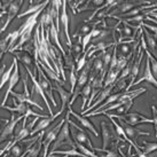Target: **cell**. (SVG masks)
<instances>
[{
	"mask_svg": "<svg viewBox=\"0 0 157 157\" xmlns=\"http://www.w3.org/2000/svg\"><path fill=\"white\" fill-rule=\"evenodd\" d=\"M142 144H144V153L146 154V155L153 154L157 150V142H148V141H144Z\"/></svg>",
	"mask_w": 157,
	"mask_h": 157,
	"instance_id": "f546056e",
	"label": "cell"
},
{
	"mask_svg": "<svg viewBox=\"0 0 157 157\" xmlns=\"http://www.w3.org/2000/svg\"><path fill=\"white\" fill-rule=\"evenodd\" d=\"M105 1H101V0H93V1H92V4L95 5L96 8H98V6H99V5H101V6H102V5H105ZM99 7H100V6H99Z\"/></svg>",
	"mask_w": 157,
	"mask_h": 157,
	"instance_id": "8d00e7d4",
	"label": "cell"
},
{
	"mask_svg": "<svg viewBox=\"0 0 157 157\" xmlns=\"http://www.w3.org/2000/svg\"><path fill=\"white\" fill-rule=\"evenodd\" d=\"M67 113H69L71 116H74V117L78 121L79 124H80L84 128H86V130H88V131H91L93 134L95 135L96 138H99V136H100V133L96 131L95 126L93 125V123H92L87 117H85V116L80 115V113H75L74 110H72V107H68V111H67Z\"/></svg>",
	"mask_w": 157,
	"mask_h": 157,
	"instance_id": "8fae6325",
	"label": "cell"
},
{
	"mask_svg": "<svg viewBox=\"0 0 157 157\" xmlns=\"http://www.w3.org/2000/svg\"><path fill=\"white\" fill-rule=\"evenodd\" d=\"M71 134H74V138H75V142H79V144H87L90 146V148L92 150H94V147H93V144L91 142V139H90V136L87 135V133L84 131H78L75 132V127L72 126L71 127Z\"/></svg>",
	"mask_w": 157,
	"mask_h": 157,
	"instance_id": "7402d4cb",
	"label": "cell"
},
{
	"mask_svg": "<svg viewBox=\"0 0 157 157\" xmlns=\"http://www.w3.org/2000/svg\"><path fill=\"white\" fill-rule=\"evenodd\" d=\"M10 95L13 96L18 103H26V105H33V107H36L37 109L44 110V107H41V105H40L39 103L31 96V94H26V93H16V92L13 91Z\"/></svg>",
	"mask_w": 157,
	"mask_h": 157,
	"instance_id": "2e32d148",
	"label": "cell"
},
{
	"mask_svg": "<svg viewBox=\"0 0 157 157\" xmlns=\"http://www.w3.org/2000/svg\"><path fill=\"white\" fill-rule=\"evenodd\" d=\"M87 57H88L87 52H85L83 55L80 56V59H79L78 61L75 62V63H76V71H77V74L82 72L84 68L86 67V64H87Z\"/></svg>",
	"mask_w": 157,
	"mask_h": 157,
	"instance_id": "f1b7e54d",
	"label": "cell"
},
{
	"mask_svg": "<svg viewBox=\"0 0 157 157\" xmlns=\"http://www.w3.org/2000/svg\"><path fill=\"white\" fill-rule=\"evenodd\" d=\"M54 154H60L62 156H68V157H88L86 155H84L82 154L80 151H78L77 149H70V150H56V151H54V153L49 154V156H52Z\"/></svg>",
	"mask_w": 157,
	"mask_h": 157,
	"instance_id": "83f0119b",
	"label": "cell"
},
{
	"mask_svg": "<svg viewBox=\"0 0 157 157\" xmlns=\"http://www.w3.org/2000/svg\"><path fill=\"white\" fill-rule=\"evenodd\" d=\"M52 85L53 87H54V90L59 93V95H60V99H61L62 101V105H61V111H63L64 110V108H66L67 105H69L70 102V96L72 98V95H71V93L68 91H66L64 88L62 87L61 85H60V83H56V82H52Z\"/></svg>",
	"mask_w": 157,
	"mask_h": 157,
	"instance_id": "ffe728a7",
	"label": "cell"
},
{
	"mask_svg": "<svg viewBox=\"0 0 157 157\" xmlns=\"http://www.w3.org/2000/svg\"><path fill=\"white\" fill-rule=\"evenodd\" d=\"M24 119V116L23 115H17V116H15V113H12V117H10V121H6V126L2 128V131H1V136H0V140H1V142H4L5 140L7 139V138H14V131H15V128L17 126V124L21 121Z\"/></svg>",
	"mask_w": 157,
	"mask_h": 157,
	"instance_id": "52a82bcc",
	"label": "cell"
},
{
	"mask_svg": "<svg viewBox=\"0 0 157 157\" xmlns=\"http://www.w3.org/2000/svg\"><path fill=\"white\" fill-rule=\"evenodd\" d=\"M9 153L12 154V156L13 157H21L24 154V151H23V147H22V144H15L13 148L9 150Z\"/></svg>",
	"mask_w": 157,
	"mask_h": 157,
	"instance_id": "1f68e13d",
	"label": "cell"
},
{
	"mask_svg": "<svg viewBox=\"0 0 157 157\" xmlns=\"http://www.w3.org/2000/svg\"><path fill=\"white\" fill-rule=\"evenodd\" d=\"M156 39H157V37H156Z\"/></svg>",
	"mask_w": 157,
	"mask_h": 157,
	"instance_id": "f35d334b",
	"label": "cell"
},
{
	"mask_svg": "<svg viewBox=\"0 0 157 157\" xmlns=\"http://www.w3.org/2000/svg\"><path fill=\"white\" fill-rule=\"evenodd\" d=\"M13 54V56H15L17 59L18 61L22 62L23 66L28 67V68H31L32 64H35V60H32V57H31V54L29 52H26V51H17V52H14L12 53Z\"/></svg>",
	"mask_w": 157,
	"mask_h": 157,
	"instance_id": "603a6c76",
	"label": "cell"
},
{
	"mask_svg": "<svg viewBox=\"0 0 157 157\" xmlns=\"http://www.w3.org/2000/svg\"><path fill=\"white\" fill-rule=\"evenodd\" d=\"M33 62H35V66H36V68H37V72H38V77H37L38 83H39L40 86L43 87L45 94H46V96L48 98V100L52 101L53 105L56 107L57 103H56V101H55V99H54V95H53V90H54V87H53V85H52V82L46 77V75H45V72L43 71L41 67H40L39 62L38 61H33Z\"/></svg>",
	"mask_w": 157,
	"mask_h": 157,
	"instance_id": "277c9868",
	"label": "cell"
},
{
	"mask_svg": "<svg viewBox=\"0 0 157 157\" xmlns=\"http://www.w3.org/2000/svg\"><path fill=\"white\" fill-rule=\"evenodd\" d=\"M66 118L62 119L61 122L56 124L55 126L51 128L49 131H46V134L44 135L43 138V146H44V154H43V157H48V149H49V146L55 142V140L57 139V135L60 133V131L62 130L63 125L66 124Z\"/></svg>",
	"mask_w": 157,
	"mask_h": 157,
	"instance_id": "8992f818",
	"label": "cell"
},
{
	"mask_svg": "<svg viewBox=\"0 0 157 157\" xmlns=\"http://www.w3.org/2000/svg\"><path fill=\"white\" fill-rule=\"evenodd\" d=\"M141 26L142 28H144V29H148V30H150V31H153L154 33L156 35V37H157V25H154V24H147V23H141Z\"/></svg>",
	"mask_w": 157,
	"mask_h": 157,
	"instance_id": "e575fe53",
	"label": "cell"
},
{
	"mask_svg": "<svg viewBox=\"0 0 157 157\" xmlns=\"http://www.w3.org/2000/svg\"><path fill=\"white\" fill-rule=\"evenodd\" d=\"M151 113H153V124L155 126V132H156V138H157V105H151Z\"/></svg>",
	"mask_w": 157,
	"mask_h": 157,
	"instance_id": "836d02e7",
	"label": "cell"
},
{
	"mask_svg": "<svg viewBox=\"0 0 157 157\" xmlns=\"http://www.w3.org/2000/svg\"><path fill=\"white\" fill-rule=\"evenodd\" d=\"M30 6H28L26 10H23L22 13H20V15L17 16V18H22L26 15H32L36 14L37 12H39L40 9H44L47 5L51 4V1H44V2H40V1H28Z\"/></svg>",
	"mask_w": 157,
	"mask_h": 157,
	"instance_id": "ac0fdd59",
	"label": "cell"
},
{
	"mask_svg": "<svg viewBox=\"0 0 157 157\" xmlns=\"http://www.w3.org/2000/svg\"><path fill=\"white\" fill-rule=\"evenodd\" d=\"M132 146H128L127 147V153H126V157H133V154H132Z\"/></svg>",
	"mask_w": 157,
	"mask_h": 157,
	"instance_id": "74e56055",
	"label": "cell"
},
{
	"mask_svg": "<svg viewBox=\"0 0 157 157\" xmlns=\"http://www.w3.org/2000/svg\"><path fill=\"white\" fill-rule=\"evenodd\" d=\"M23 4H24V1H22V0H18V1H12V4H10L8 10H7V14H6V16H7L6 22H5L4 25L1 26V30H0L1 32H4V31L8 28V25L10 24V22L13 21L14 18L20 15L18 12H20V9H21V7H22Z\"/></svg>",
	"mask_w": 157,
	"mask_h": 157,
	"instance_id": "30bf717a",
	"label": "cell"
},
{
	"mask_svg": "<svg viewBox=\"0 0 157 157\" xmlns=\"http://www.w3.org/2000/svg\"><path fill=\"white\" fill-rule=\"evenodd\" d=\"M77 80H78V77H77V71H76V63L72 62V64L70 66V93L71 95L74 94Z\"/></svg>",
	"mask_w": 157,
	"mask_h": 157,
	"instance_id": "4316f807",
	"label": "cell"
},
{
	"mask_svg": "<svg viewBox=\"0 0 157 157\" xmlns=\"http://www.w3.org/2000/svg\"><path fill=\"white\" fill-rule=\"evenodd\" d=\"M105 116L108 118H116V119H122L123 122H125L128 125H139V124H149V123H153V119L147 118L144 115L140 113H128L125 116H119V115H111L109 113H105Z\"/></svg>",
	"mask_w": 157,
	"mask_h": 157,
	"instance_id": "3957f363",
	"label": "cell"
},
{
	"mask_svg": "<svg viewBox=\"0 0 157 157\" xmlns=\"http://www.w3.org/2000/svg\"><path fill=\"white\" fill-rule=\"evenodd\" d=\"M135 151H136V156L138 157H147V155H146L140 148H136L135 149Z\"/></svg>",
	"mask_w": 157,
	"mask_h": 157,
	"instance_id": "d590c367",
	"label": "cell"
},
{
	"mask_svg": "<svg viewBox=\"0 0 157 157\" xmlns=\"http://www.w3.org/2000/svg\"><path fill=\"white\" fill-rule=\"evenodd\" d=\"M124 141V139L117 140L113 144V146L109 149H102V148H94L95 151L98 153H105L102 157H123L121 151H119V142Z\"/></svg>",
	"mask_w": 157,
	"mask_h": 157,
	"instance_id": "d6986e66",
	"label": "cell"
},
{
	"mask_svg": "<svg viewBox=\"0 0 157 157\" xmlns=\"http://www.w3.org/2000/svg\"><path fill=\"white\" fill-rule=\"evenodd\" d=\"M18 60L16 59L15 56H13V62H12V64L9 66V68L6 71H5L4 74L1 75V80H0V88H2L5 86V84L7 83V82H9V79H10V77H12V75H13L14 72V69H15V66H16V62H17Z\"/></svg>",
	"mask_w": 157,
	"mask_h": 157,
	"instance_id": "484cf974",
	"label": "cell"
},
{
	"mask_svg": "<svg viewBox=\"0 0 157 157\" xmlns=\"http://www.w3.org/2000/svg\"><path fill=\"white\" fill-rule=\"evenodd\" d=\"M101 130H102V149H109L113 144L117 140H121L122 138L117 134V132L115 130L113 124H108L105 122H101Z\"/></svg>",
	"mask_w": 157,
	"mask_h": 157,
	"instance_id": "7a4b0ae2",
	"label": "cell"
},
{
	"mask_svg": "<svg viewBox=\"0 0 157 157\" xmlns=\"http://www.w3.org/2000/svg\"><path fill=\"white\" fill-rule=\"evenodd\" d=\"M13 103H14L13 107H10V105H5V107H2V109L9 110L12 113H17V115L25 116L29 108H30L29 105H26V103H18L14 98H13Z\"/></svg>",
	"mask_w": 157,
	"mask_h": 157,
	"instance_id": "44dd1931",
	"label": "cell"
},
{
	"mask_svg": "<svg viewBox=\"0 0 157 157\" xmlns=\"http://www.w3.org/2000/svg\"><path fill=\"white\" fill-rule=\"evenodd\" d=\"M147 54V57L149 59V61H150V66H151V71H153L154 76H155V78L157 79V60L155 57L153 56V54L147 51V52H144Z\"/></svg>",
	"mask_w": 157,
	"mask_h": 157,
	"instance_id": "4dcf8cb0",
	"label": "cell"
},
{
	"mask_svg": "<svg viewBox=\"0 0 157 157\" xmlns=\"http://www.w3.org/2000/svg\"><path fill=\"white\" fill-rule=\"evenodd\" d=\"M118 121H119V124L122 125L123 128L125 130L127 136H128V138H130V139H131L135 144H136V142H138V138H139V136L150 135V133H149V132L141 131V130H139V128H136V127L132 126V125H128V124H126L125 122H123L122 119H118ZM136 146H138V144H136Z\"/></svg>",
	"mask_w": 157,
	"mask_h": 157,
	"instance_id": "7c38bea8",
	"label": "cell"
},
{
	"mask_svg": "<svg viewBox=\"0 0 157 157\" xmlns=\"http://www.w3.org/2000/svg\"><path fill=\"white\" fill-rule=\"evenodd\" d=\"M18 80H20V67H18V61L16 62V66H15V69H14V72L12 75V77L8 82V87H7V91H6V94H5L4 99H2V102H1V108L6 105V101L8 100V96L12 94L13 92V88L18 84Z\"/></svg>",
	"mask_w": 157,
	"mask_h": 157,
	"instance_id": "4fadbf2b",
	"label": "cell"
},
{
	"mask_svg": "<svg viewBox=\"0 0 157 157\" xmlns=\"http://www.w3.org/2000/svg\"><path fill=\"white\" fill-rule=\"evenodd\" d=\"M41 13H44V9H40L39 12H37L36 14L30 15V17L28 18L25 22L18 28V30H20V32H21L20 40L17 41V44L15 45V46L9 51V53L22 51L23 47H24L26 44L30 43L31 38H32V31H33V28L38 25L37 21H38V17H39V15Z\"/></svg>",
	"mask_w": 157,
	"mask_h": 157,
	"instance_id": "6da1fadb",
	"label": "cell"
},
{
	"mask_svg": "<svg viewBox=\"0 0 157 157\" xmlns=\"http://www.w3.org/2000/svg\"><path fill=\"white\" fill-rule=\"evenodd\" d=\"M103 69H105V64H103V59H102V52L94 56V61H93V64H92V72L96 76H99L103 72Z\"/></svg>",
	"mask_w": 157,
	"mask_h": 157,
	"instance_id": "d4e9b609",
	"label": "cell"
},
{
	"mask_svg": "<svg viewBox=\"0 0 157 157\" xmlns=\"http://www.w3.org/2000/svg\"><path fill=\"white\" fill-rule=\"evenodd\" d=\"M24 68H25L28 75L30 76V79H31V82H32V87H33V91H35V93L41 96V99L44 100L45 105H46V107H47V109H48V113H49V116H51V117H52V116H54V113H53V109H52V105H49L48 98L46 96V94H45V92H44V90H43V87L40 86V84L38 83V79L36 78L35 74L32 72V70H31L30 68H28V67H25V66H24ZM33 91H32V92H33Z\"/></svg>",
	"mask_w": 157,
	"mask_h": 157,
	"instance_id": "ba28073f",
	"label": "cell"
},
{
	"mask_svg": "<svg viewBox=\"0 0 157 157\" xmlns=\"http://www.w3.org/2000/svg\"><path fill=\"white\" fill-rule=\"evenodd\" d=\"M92 39H93V36H92V32H90V33H87V35H85L83 37V39H82V46H83V52L85 53L87 49V46L88 44L92 41Z\"/></svg>",
	"mask_w": 157,
	"mask_h": 157,
	"instance_id": "d6a6232c",
	"label": "cell"
},
{
	"mask_svg": "<svg viewBox=\"0 0 157 157\" xmlns=\"http://www.w3.org/2000/svg\"><path fill=\"white\" fill-rule=\"evenodd\" d=\"M67 5L68 1H63L62 4V13H61V23L63 24V29H64V35L68 40V47H72V41H71V37H70V31H69V16L67 13Z\"/></svg>",
	"mask_w": 157,
	"mask_h": 157,
	"instance_id": "e0dca14e",
	"label": "cell"
},
{
	"mask_svg": "<svg viewBox=\"0 0 157 157\" xmlns=\"http://www.w3.org/2000/svg\"><path fill=\"white\" fill-rule=\"evenodd\" d=\"M142 29H144V36H146L147 46H148V48L151 51L150 53H153V56L157 60V39H156V37H153V36L148 32L147 29H144V28H142Z\"/></svg>",
	"mask_w": 157,
	"mask_h": 157,
	"instance_id": "cb8c5ba5",
	"label": "cell"
},
{
	"mask_svg": "<svg viewBox=\"0 0 157 157\" xmlns=\"http://www.w3.org/2000/svg\"><path fill=\"white\" fill-rule=\"evenodd\" d=\"M62 113H63V111H61V110H60L59 113H55V115H54V116H52V117L41 118V119H39V121H38V123L36 124L35 128L31 131L30 135H31V136H35L36 134H38V133H40V132L45 131V130H46V128H47V127L49 126V125H51V124H52V123L54 122V121H55V119H56V118L59 117Z\"/></svg>",
	"mask_w": 157,
	"mask_h": 157,
	"instance_id": "5bb4252c",
	"label": "cell"
},
{
	"mask_svg": "<svg viewBox=\"0 0 157 157\" xmlns=\"http://www.w3.org/2000/svg\"><path fill=\"white\" fill-rule=\"evenodd\" d=\"M142 82H147V83L151 84L153 86L157 88V79L155 78V76L153 75V71H151V66H150V61L147 57V61H146V67H144V74L140 77V79H138L136 82H134V85H139L140 83ZM133 85V86H134Z\"/></svg>",
	"mask_w": 157,
	"mask_h": 157,
	"instance_id": "9a60e30c",
	"label": "cell"
},
{
	"mask_svg": "<svg viewBox=\"0 0 157 157\" xmlns=\"http://www.w3.org/2000/svg\"><path fill=\"white\" fill-rule=\"evenodd\" d=\"M69 123H67L63 125L62 127V130L60 131L59 135H57V139L55 140V142L53 144V147H52V151L49 154L54 153V151H56L57 149L60 148L61 146L63 144H69L70 147H72V149H76V144H75V141L72 140L71 138V127H69Z\"/></svg>",
	"mask_w": 157,
	"mask_h": 157,
	"instance_id": "5b68a950",
	"label": "cell"
},
{
	"mask_svg": "<svg viewBox=\"0 0 157 157\" xmlns=\"http://www.w3.org/2000/svg\"><path fill=\"white\" fill-rule=\"evenodd\" d=\"M144 51L141 49V48H138V52L134 54V56H133V64H132V70H131V75H130V83L127 85V88L125 92H128L130 91V88L134 85V79H136L138 77V75H139V70H140V64H141V61H142V59H144Z\"/></svg>",
	"mask_w": 157,
	"mask_h": 157,
	"instance_id": "9c48e42d",
	"label": "cell"
}]
</instances>
